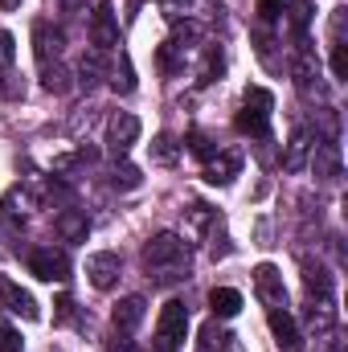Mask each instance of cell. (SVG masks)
Segmentation results:
<instances>
[{
  "label": "cell",
  "mask_w": 348,
  "mask_h": 352,
  "mask_svg": "<svg viewBox=\"0 0 348 352\" xmlns=\"http://www.w3.org/2000/svg\"><path fill=\"white\" fill-rule=\"evenodd\" d=\"M0 352H21V340H17V332L0 328Z\"/></svg>",
  "instance_id": "35"
},
{
  "label": "cell",
  "mask_w": 348,
  "mask_h": 352,
  "mask_svg": "<svg viewBox=\"0 0 348 352\" xmlns=\"http://www.w3.org/2000/svg\"><path fill=\"white\" fill-rule=\"evenodd\" d=\"M107 352H140V344H135V340H127V332H123V336L115 332V336L107 340Z\"/></svg>",
  "instance_id": "33"
},
{
  "label": "cell",
  "mask_w": 348,
  "mask_h": 352,
  "mask_svg": "<svg viewBox=\"0 0 348 352\" xmlns=\"http://www.w3.org/2000/svg\"><path fill=\"white\" fill-rule=\"evenodd\" d=\"M332 74H336V82H345V78H348V58H345V41H332Z\"/></svg>",
  "instance_id": "32"
},
{
  "label": "cell",
  "mask_w": 348,
  "mask_h": 352,
  "mask_svg": "<svg viewBox=\"0 0 348 352\" xmlns=\"http://www.w3.org/2000/svg\"><path fill=\"white\" fill-rule=\"evenodd\" d=\"M259 12H262V21H279V12H283V0H259Z\"/></svg>",
  "instance_id": "34"
},
{
  "label": "cell",
  "mask_w": 348,
  "mask_h": 352,
  "mask_svg": "<svg viewBox=\"0 0 348 352\" xmlns=\"http://www.w3.org/2000/svg\"><path fill=\"white\" fill-rule=\"evenodd\" d=\"M221 70H226L221 54H217V50H209V54H205V62H201V82H213V78H221Z\"/></svg>",
  "instance_id": "28"
},
{
  "label": "cell",
  "mask_w": 348,
  "mask_h": 352,
  "mask_svg": "<svg viewBox=\"0 0 348 352\" xmlns=\"http://www.w3.org/2000/svg\"><path fill=\"white\" fill-rule=\"evenodd\" d=\"M226 340H230V336H226L213 320L201 328V352H221V349H226Z\"/></svg>",
  "instance_id": "27"
},
{
  "label": "cell",
  "mask_w": 348,
  "mask_h": 352,
  "mask_svg": "<svg viewBox=\"0 0 348 352\" xmlns=\"http://www.w3.org/2000/svg\"><path fill=\"white\" fill-rule=\"evenodd\" d=\"M90 45L98 54L115 50L119 45V12L111 8V0H94V12H90Z\"/></svg>",
  "instance_id": "3"
},
{
  "label": "cell",
  "mask_w": 348,
  "mask_h": 352,
  "mask_svg": "<svg viewBox=\"0 0 348 352\" xmlns=\"http://www.w3.org/2000/svg\"><path fill=\"white\" fill-rule=\"evenodd\" d=\"M312 168L320 180H332V176H340V152H336V144L328 140V144H316V156H312Z\"/></svg>",
  "instance_id": "20"
},
{
  "label": "cell",
  "mask_w": 348,
  "mask_h": 352,
  "mask_svg": "<svg viewBox=\"0 0 348 352\" xmlns=\"http://www.w3.org/2000/svg\"><path fill=\"white\" fill-rule=\"evenodd\" d=\"M29 274H37L41 283H66L70 278V258L66 250H54V246H41L29 254Z\"/></svg>",
  "instance_id": "5"
},
{
  "label": "cell",
  "mask_w": 348,
  "mask_h": 352,
  "mask_svg": "<svg viewBox=\"0 0 348 352\" xmlns=\"http://www.w3.org/2000/svg\"><path fill=\"white\" fill-rule=\"evenodd\" d=\"M111 184L127 192V188H140V184H144V176H140V168H135V164H115V173H111Z\"/></svg>",
  "instance_id": "26"
},
{
  "label": "cell",
  "mask_w": 348,
  "mask_h": 352,
  "mask_svg": "<svg viewBox=\"0 0 348 352\" xmlns=\"http://www.w3.org/2000/svg\"><path fill=\"white\" fill-rule=\"evenodd\" d=\"M270 107H274L270 90L250 87V90H246V98H242V111H238L234 127H238L242 135H254V140H262V135L270 131Z\"/></svg>",
  "instance_id": "1"
},
{
  "label": "cell",
  "mask_w": 348,
  "mask_h": 352,
  "mask_svg": "<svg viewBox=\"0 0 348 352\" xmlns=\"http://www.w3.org/2000/svg\"><path fill=\"white\" fill-rule=\"evenodd\" d=\"M37 205H41V197H37L33 184H12V188L4 192V209H8L12 217H29Z\"/></svg>",
  "instance_id": "15"
},
{
  "label": "cell",
  "mask_w": 348,
  "mask_h": 352,
  "mask_svg": "<svg viewBox=\"0 0 348 352\" xmlns=\"http://www.w3.org/2000/svg\"><path fill=\"white\" fill-rule=\"evenodd\" d=\"M33 41H37V62L45 66L50 54H54V58L62 54V41H66V37H62V29H54L50 21H37V25H33Z\"/></svg>",
  "instance_id": "14"
},
{
  "label": "cell",
  "mask_w": 348,
  "mask_h": 352,
  "mask_svg": "<svg viewBox=\"0 0 348 352\" xmlns=\"http://www.w3.org/2000/svg\"><path fill=\"white\" fill-rule=\"evenodd\" d=\"M78 74H83V87H94V82L102 78V62H98V54H90V58H83Z\"/></svg>",
  "instance_id": "31"
},
{
  "label": "cell",
  "mask_w": 348,
  "mask_h": 352,
  "mask_svg": "<svg viewBox=\"0 0 348 352\" xmlns=\"http://www.w3.org/2000/svg\"><path fill=\"white\" fill-rule=\"evenodd\" d=\"M188 336V307L180 299H168L160 320H156V349L160 352H176Z\"/></svg>",
  "instance_id": "2"
},
{
  "label": "cell",
  "mask_w": 348,
  "mask_h": 352,
  "mask_svg": "<svg viewBox=\"0 0 348 352\" xmlns=\"http://www.w3.org/2000/svg\"><path fill=\"white\" fill-rule=\"evenodd\" d=\"M209 307H213L217 320H234V316L242 311V295H238L234 287H213V291H209Z\"/></svg>",
  "instance_id": "19"
},
{
  "label": "cell",
  "mask_w": 348,
  "mask_h": 352,
  "mask_svg": "<svg viewBox=\"0 0 348 352\" xmlns=\"http://www.w3.org/2000/svg\"><path fill=\"white\" fill-rule=\"evenodd\" d=\"M135 140H140V119L127 115V111H119V115L107 123V148H111L115 156H127V152L135 148Z\"/></svg>",
  "instance_id": "7"
},
{
  "label": "cell",
  "mask_w": 348,
  "mask_h": 352,
  "mask_svg": "<svg viewBox=\"0 0 348 352\" xmlns=\"http://www.w3.org/2000/svg\"><path fill=\"white\" fill-rule=\"evenodd\" d=\"M41 87L54 90V94H66V90H70V70L58 66V62H45V66H41Z\"/></svg>",
  "instance_id": "22"
},
{
  "label": "cell",
  "mask_w": 348,
  "mask_h": 352,
  "mask_svg": "<svg viewBox=\"0 0 348 352\" xmlns=\"http://www.w3.org/2000/svg\"><path fill=\"white\" fill-rule=\"evenodd\" d=\"M184 263V242L176 234H156L144 242V266L148 270H164V266Z\"/></svg>",
  "instance_id": "4"
},
{
  "label": "cell",
  "mask_w": 348,
  "mask_h": 352,
  "mask_svg": "<svg viewBox=\"0 0 348 352\" xmlns=\"http://www.w3.org/2000/svg\"><path fill=\"white\" fill-rule=\"evenodd\" d=\"M238 173H242V156L238 152H213L205 160V180L209 184H230Z\"/></svg>",
  "instance_id": "11"
},
{
  "label": "cell",
  "mask_w": 348,
  "mask_h": 352,
  "mask_svg": "<svg viewBox=\"0 0 348 352\" xmlns=\"http://www.w3.org/2000/svg\"><path fill=\"white\" fill-rule=\"evenodd\" d=\"M188 152H193V156H201V160H209L217 148H213V140H209L205 131H193V135H188Z\"/></svg>",
  "instance_id": "29"
},
{
  "label": "cell",
  "mask_w": 348,
  "mask_h": 352,
  "mask_svg": "<svg viewBox=\"0 0 348 352\" xmlns=\"http://www.w3.org/2000/svg\"><path fill=\"white\" fill-rule=\"evenodd\" d=\"M303 283H307V291L320 295V299H328L332 287H336V283H332V270L324 263H312V258H303Z\"/></svg>",
  "instance_id": "18"
},
{
  "label": "cell",
  "mask_w": 348,
  "mask_h": 352,
  "mask_svg": "<svg viewBox=\"0 0 348 352\" xmlns=\"http://www.w3.org/2000/svg\"><path fill=\"white\" fill-rule=\"evenodd\" d=\"M270 332H274L279 349H287V352H303V340H299V328H295V320L287 316V307L270 311Z\"/></svg>",
  "instance_id": "12"
},
{
  "label": "cell",
  "mask_w": 348,
  "mask_h": 352,
  "mask_svg": "<svg viewBox=\"0 0 348 352\" xmlns=\"http://www.w3.org/2000/svg\"><path fill=\"white\" fill-rule=\"evenodd\" d=\"M54 230L62 234V242H87L90 234V221L83 209H62L58 213V221H54Z\"/></svg>",
  "instance_id": "13"
},
{
  "label": "cell",
  "mask_w": 348,
  "mask_h": 352,
  "mask_svg": "<svg viewBox=\"0 0 348 352\" xmlns=\"http://www.w3.org/2000/svg\"><path fill=\"white\" fill-rule=\"evenodd\" d=\"M254 291H259V299L270 307V311L287 307V287H283V274H279V266H270V263L254 266Z\"/></svg>",
  "instance_id": "6"
},
{
  "label": "cell",
  "mask_w": 348,
  "mask_h": 352,
  "mask_svg": "<svg viewBox=\"0 0 348 352\" xmlns=\"http://www.w3.org/2000/svg\"><path fill=\"white\" fill-rule=\"evenodd\" d=\"M119 270H123V258L115 250H98V254L87 258V278H90V287H98V291H111L119 283Z\"/></svg>",
  "instance_id": "8"
},
{
  "label": "cell",
  "mask_w": 348,
  "mask_h": 352,
  "mask_svg": "<svg viewBox=\"0 0 348 352\" xmlns=\"http://www.w3.org/2000/svg\"><path fill=\"white\" fill-rule=\"evenodd\" d=\"M160 70H164V74H180V70H184V50H180V45H173V41L160 45Z\"/></svg>",
  "instance_id": "25"
},
{
  "label": "cell",
  "mask_w": 348,
  "mask_h": 352,
  "mask_svg": "<svg viewBox=\"0 0 348 352\" xmlns=\"http://www.w3.org/2000/svg\"><path fill=\"white\" fill-rule=\"evenodd\" d=\"M0 307H4V311H12V316H25V320H41L37 299H33L29 291H21L12 278H4V274H0Z\"/></svg>",
  "instance_id": "9"
},
{
  "label": "cell",
  "mask_w": 348,
  "mask_h": 352,
  "mask_svg": "<svg viewBox=\"0 0 348 352\" xmlns=\"http://www.w3.org/2000/svg\"><path fill=\"white\" fill-rule=\"evenodd\" d=\"M144 311H148L144 295H127V299H119L115 311H111L115 332H131V328H140V324H144Z\"/></svg>",
  "instance_id": "10"
},
{
  "label": "cell",
  "mask_w": 348,
  "mask_h": 352,
  "mask_svg": "<svg viewBox=\"0 0 348 352\" xmlns=\"http://www.w3.org/2000/svg\"><path fill=\"white\" fill-rule=\"evenodd\" d=\"M0 8H4V12H12V8H21V0H0Z\"/></svg>",
  "instance_id": "37"
},
{
  "label": "cell",
  "mask_w": 348,
  "mask_h": 352,
  "mask_svg": "<svg viewBox=\"0 0 348 352\" xmlns=\"http://www.w3.org/2000/svg\"><path fill=\"white\" fill-rule=\"evenodd\" d=\"M303 320H307V328H312L316 336H328V332L336 328V307H332L328 299H312L307 311H303Z\"/></svg>",
  "instance_id": "16"
},
{
  "label": "cell",
  "mask_w": 348,
  "mask_h": 352,
  "mask_svg": "<svg viewBox=\"0 0 348 352\" xmlns=\"http://www.w3.org/2000/svg\"><path fill=\"white\" fill-rule=\"evenodd\" d=\"M17 62V37L8 29H0V70H8Z\"/></svg>",
  "instance_id": "30"
},
{
  "label": "cell",
  "mask_w": 348,
  "mask_h": 352,
  "mask_svg": "<svg viewBox=\"0 0 348 352\" xmlns=\"http://www.w3.org/2000/svg\"><path fill=\"white\" fill-rule=\"evenodd\" d=\"M54 307H58V324H66V320L74 316V299H70V295H62V299H58Z\"/></svg>",
  "instance_id": "36"
},
{
  "label": "cell",
  "mask_w": 348,
  "mask_h": 352,
  "mask_svg": "<svg viewBox=\"0 0 348 352\" xmlns=\"http://www.w3.org/2000/svg\"><path fill=\"white\" fill-rule=\"evenodd\" d=\"M111 87L119 90V94H131V90H135V70H131V58H127V54H119V70H115Z\"/></svg>",
  "instance_id": "23"
},
{
  "label": "cell",
  "mask_w": 348,
  "mask_h": 352,
  "mask_svg": "<svg viewBox=\"0 0 348 352\" xmlns=\"http://www.w3.org/2000/svg\"><path fill=\"white\" fill-rule=\"evenodd\" d=\"M307 152H312V140H307V131L299 127V131L291 135L287 152H283V173H303V168H307Z\"/></svg>",
  "instance_id": "17"
},
{
  "label": "cell",
  "mask_w": 348,
  "mask_h": 352,
  "mask_svg": "<svg viewBox=\"0 0 348 352\" xmlns=\"http://www.w3.org/2000/svg\"><path fill=\"white\" fill-rule=\"evenodd\" d=\"M283 8H287V21H291V29H295V37H303V33H307V25H312V16H316V8H312V0H287Z\"/></svg>",
  "instance_id": "21"
},
{
  "label": "cell",
  "mask_w": 348,
  "mask_h": 352,
  "mask_svg": "<svg viewBox=\"0 0 348 352\" xmlns=\"http://www.w3.org/2000/svg\"><path fill=\"white\" fill-rule=\"evenodd\" d=\"M152 160H156V164H176V140L168 131H160V135L152 140Z\"/></svg>",
  "instance_id": "24"
}]
</instances>
